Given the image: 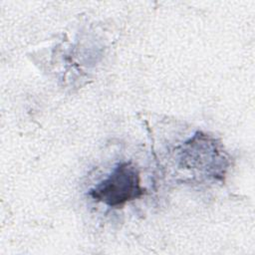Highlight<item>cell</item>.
<instances>
[{
    "label": "cell",
    "mask_w": 255,
    "mask_h": 255,
    "mask_svg": "<svg viewBox=\"0 0 255 255\" xmlns=\"http://www.w3.org/2000/svg\"><path fill=\"white\" fill-rule=\"evenodd\" d=\"M144 192L138 169L132 162L125 161L119 163L108 177L90 190L89 194L96 201L110 207H119L142 196Z\"/></svg>",
    "instance_id": "obj_1"
}]
</instances>
